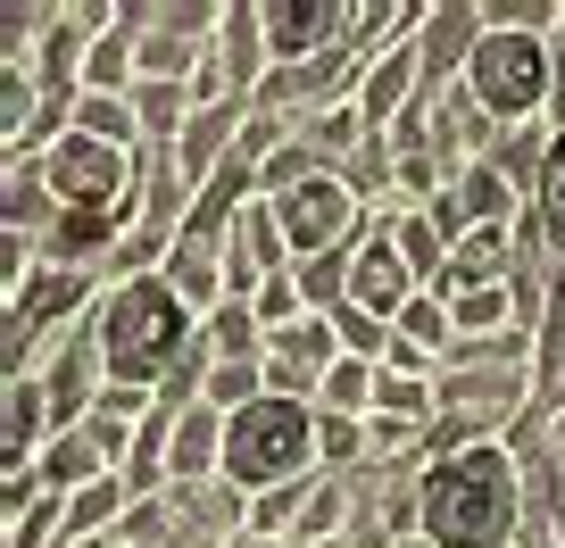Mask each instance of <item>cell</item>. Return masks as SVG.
Instances as JSON below:
<instances>
[{"label":"cell","instance_id":"cell-27","mask_svg":"<svg viewBox=\"0 0 565 548\" xmlns=\"http://www.w3.org/2000/svg\"><path fill=\"white\" fill-rule=\"evenodd\" d=\"M557 34H565V25H557Z\"/></svg>","mask_w":565,"mask_h":548},{"label":"cell","instance_id":"cell-13","mask_svg":"<svg viewBox=\"0 0 565 548\" xmlns=\"http://www.w3.org/2000/svg\"><path fill=\"white\" fill-rule=\"evenodd\" d=\"M34 474L51 482L58 498H75V491H92V482H108L117 465H108V449L92 441V425H75V432H51V449H42Z\"/></svg>","mask_w":565,"mask_h":548},{"label":"cell","instance_id":"cell-4","mask_svg":"<svg viewBox=\"0 0 565 548\" xmlns=\"http://www.w3.org/2000/svg\"><path fill=\"white\" fill-rule=\"evenodd\" d=\"M475 92V108L508 133V125H541L548 92H557V67H548V34H515V25H491L475 51V67L458 75Z\"/></svg>","mask_w":565,"mask_h":548},{"label":"cell","instance_id":"cell-23","mask_svg":"<svg viewBox=\"0 0 565 548\" xmlns=\"http://www.w3.org/2000/svg\"><path fill=\"white\" fill-rule=\"evenodd\" d=\"M333 333H341V350H350V357H366V366H383V357L399 350V324L366 316V308H333Z\"/></svg>","mask_w":565,"mask_h":548},{"label":"cell","instance_id":"cell-15","mask_svg":"<svg viewBox=\"0 0 565 548\" xmlns=\"http://www.w3.org/2000/svg\"><path fill=\"white\" fill-rule=\"evenodd\" d=\"M532 225H541L548 266L565 275V133L548 142V166H541V183H532Z\"/></svg>","mask_w":565,"mask_h":548},{"label":"cell","instance_id":"cell-8","mask_svg":"<svg viewBox=\"0 0 565 548\" xmlns=\"http://www.w3.org/2000/svg\"><path fill=\"white\" fill-rule=\"evenodd\" d=\"M209 58H216V75H225L233 100H258L266 75H275V51H266V0H225Z\"/></svg>","mask_w":565,"mask_h":548},{"label":"cell","instance_id":"cell-10","mask_svg":"<svg viewBox=\"0 0 565 548\" xmlns=\"http://www.w3.org/2000/svg\"><path fill=\"white\" fill-rule=\"evenodd\" d=\"M416 275H407V258H399V241H383V233H366L358 241V266H350V308H366V316H383V324H399V308L416 300Z\"/></svg>","mask_w":565,"mask_h":548},{"label":"cell","instance_id":"cell-3","mask_svg":"<svg viewBox=\"0 0 565 548\" xmlns=\"http://www.w3.org/2000/svg\"><path fill=\"white\" fill-rule=\"evenodd\" d=\"M308 474H324L317 465V407L308 399H275L266 390L258 407L225 416V482L242 498H266V491L308 482Z\"/></svg>","mask_w":565,"mask_h":548},{"label":"cell","instance_id":"cell-20","mask_svg":"<svg viewBox=\"0 0 565 548\" xmlns=\"http://www.w3.org/2000/svg\"><path fill=\"white\" fill-rule=\"evenodd\" d=\"M399 341H416L424 357H449V350H458V324H449L441 291H416V300L399 308Z\"/></svg>","mask_w":565,"mask_h":548},{"label":"cell","instance_id":"cell-12","mask_svg":"<svg viewBox=\"0 0 565 548\" xmlns=\"http://www.w3.org/2000/svg\"><path fill=\"white\" fill-rule=\"evenodd\" d=\"M134 507H141V498H134V482H125V474H108V482H92V491H75V498H67V548L117 540Z\"/></svg>","mask_w":565,"mask_h":548},{"label":"cell","instance_id":"cell-1","mask_svg":"<svg viewBox=\"0 0 565 548\" xmlns=\"http://www.w3.org/2000/svg\"><path fill=\"white\" fill-rule=\"evenodd\" d=\"M416 498H424V540L433 548H515V531L532 515L524 465L508 441H466L424 458Z\"/></svg>","mask_w":565,"mask_h":548},{"label":"cell","instance_id":"cell-26","mask_svg":"<svg viewBox=\"0 0 565 548\" xmlns=\"http://www.w3.org/2000/svg\"><path fill=\"white\" fill-rule=\"evenodd\" d=\"M225 548H291V540H258V531H242V540H225Z\"/></svg>","mask_w":565,"mask_h":548},{"label":"cell","instance_id":"cell-14","mask_svg":"<svg viewBox=\"0 0 565 548\" xmlns=\"http://www.w3.org/2000/svg\"><path fill=\"white\" fill-rule=\"evenodd\" d=\"M233 249H242L258 275H291V266H300V258H291V233H282V216H275V200H266V192L242 208V225H233Z\"/></svg>","mask_w":565,"mask_h":548},{"label":"cell","instance_id":"cell-17","mask_svg":"<svg viewBox=\"0 0 565 548\" xmlns=\"http://www.w3.org/2000/svg\"><path fill=\"white\" fill-rule=\"evenodd\" d=\"M317 465H324V474H366V465H374L366 416H324V407H317Z\"/></svg>","mask_w":565,"mask_h":548},{"label":"cell","instance_id":"cell-18","mask_svg":"<svg viewBox=\"0 0 565 548\" xmlns=\"http://www.w3.org/2000/svg\"><path fill=\"white\" fill-rule=\"evenodd\" d=\"M350 266H358V249H324V258H300V266H291V275H300V300L317 308V316L350 308Z\"/></svg>","mask_w":565,"mask_h":548},{"label":"cell","instance_id":"cell-9","mask_svg":"<svg viewBox=\"0 0 565 548\" xmlns=\"http://www.w3.org/2000/svg\"><path fill=\"white\" fill-rule=\"evenodd\" d=\"M482 0H441V9H424V34H416V58H424V84L433 92H449L466 67H475V51H482Z\"/></svg>","mask_w":565,"mask_h":548},{"label":"cell","instance_id":"cell-19","mask_svg":"<svg viewBox=\"0 0 565 548\" xmlns=\"http://www.w3.org/2000/svg\"><path fill=\"white\" fill-rule=\"evenodd\" d=\"M75 133H92V142H117V150H150V142H141L134 100H108V92H84V100H75Z\"/></svg>","mask_w":565,"mask_h":548},{"label":"cell","instance_id":"cell-21","mask_svg":"<svg viewBox=\"0 0 565 548\" xmlns=\"http://www.w3.org/2000/svg\"><path fill=\"white\" fill-rule=\"evenodd\" d=\"M374 416H407V425H433L441 399H433V374H374Z\"/></svg>","mask_w":565,"mask_h":548},{"label":"cell","instance_id":"cell-22","mask_svg":"<svg viewBox=\"0 0 565 548\" xmlns=\"http://www.w3.org/2000/svg\"><path fill=\"white\" fill-rule=\"evenodd\" d=\"M374 374H383V366H366V357H341V366L324 374L317 407H324V416H374Z\"/></svg>","mask_w":565,"mask_h":548},{"label":"cell","instance_id":"cell-24","mask_svg":"<svg viewBox=\"0 0 565 548\" xmlns=\"http://www.w3.org/2000/svg\"><path fill=\"white\" fill-rule=\"evenodd\" d=\"M308 482H317V474H308ZM308 482H282V491L249 498V531H258V540H291V524H300V507H308Z\"/></svg>","mask_w":565,"mask_h":548},{"label":"cell","instance_id":"cell-25","mask_svg":"<svg viewBox=\"0 0 565 548\" xmlns=\"http://www.w3.org/2000/svg\"><path fill=\"white\" fill-rule=\"evenodd\" d=\"M249 316H258L266 333H282V324H300V316H317V308L300 300V275H266V283H258V300H249Z\"/></svg>","mask_w":565,"mask_h":548},{"label":"cell","instance_id":"cell-7","mask_svg":"<svg viewBox=\"0 0 565 548\" xmlns=\"http://www.w3.org/2000/svg\"><path fill=\"white\" fill-rule=\"evenodd\" d=\"M358 0H266V51L275 67H308L324 51H350Z\"/></svg>","mask_w":565,"mask_h":548},{"label":"cell","instance_id":"cell-6","mask_svg":"<svg viewBox=\"0 0 565 548\" xmlns=\"http://www.w3.org/2000/svg\"><path fill=\"white\" fill-rule=\"evenodd\" d=\"M216 18H225V0H134L141 84H192L216 42Z\"/></svg>","mask_w":565,"mask_h":548},{"label":"cell","instance_id":"cell-2","mask_svg":"<svg viewBox=\"0 0 565 548\" xmlns=\"http://www.w3.org/2000/svg\"><path fill=\"white\" fill-rule=\"evenodd\" d=\"M92 341H100L108 383L159 390L167 374L192 357L200 316L183 308V291L167 283V275H134V283H108L100 300H92Z\"/></svg>","mask_w":565,"mask_h":548},{"label":"cell","instance_id":"cell-5","mask_svg":"<svg viewBox=\"0 0 565 548\" xmlns=\"http://www.w3.org/2000/svg\"><path fill=\"white\" fill-rule=\"evenodd\" d=\"M291 233V258H324V249H358L366 241V200L350 192L341 166H308L291 192H266Z\"/></svg>","mask_w":565,"mask_h":548},{"label":"cell","instance_id":"cell-16","mask_svg":"<svg viewBox=\"0 0 565 548\" xmlns=\"http://www.w3.org/2000/svg\"><path fill=\"white\" fill-rule=\"evenodd\" d=\"M58 25V0H9L0 9V67H42V42Z\"/></svg>","mask_w":565,"mask_h":548},{"label":"cell","instance_id":"cell-11","mask_svg":"<svg viewBox=\"0 0 565 548\" xmlns=\"http://www.w3.org/2000/svg\"><path fill=\"white\" fill-rule=\"evenodd\" d=\"M159 275L183 291V308H192L200 324L225 308V241H192V233H175V249H167Z\"/></svg>","mask_w":565,"mask_h":548}]
</instances>
